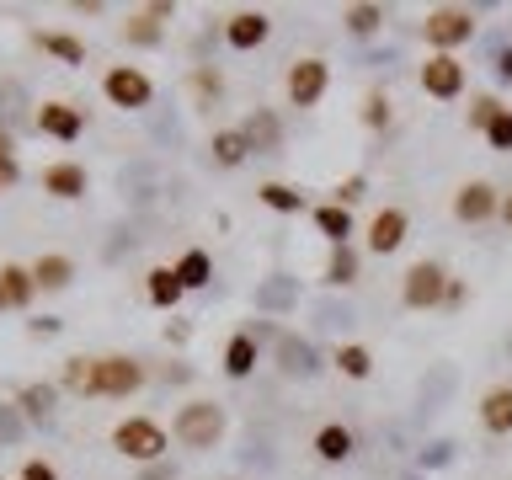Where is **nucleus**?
<instances>
[{"instance_id":"f257e3e1","label":"nucleus","mask_w":512,"mask_h":480,"mask_svg":"<svg viewBox=\"0 0 512 480\" xmlns=\"http://www.w3.org/2000/svg\"><path fill=\"white\" fill-rule=\"evenodd\" d=\"M224 427H230V416H224L219 400H187L171 422V438L182 448H219Z\"/></svg>"},{"instance_id":"f03ea898","label":"nucleus","mask_w":512,"mask_h":480,"mask_svg":"<svg viewBox=\"0 0 512 480\" xmlns=\"http://www.w3.org/2000/svg\"><path fill=\"white\" fill-rule=\"evenodd\" d=\"M112 448H118L123 459L160 464V459H166V448H171V438H166V427H160V422H150V416H123V422L112 427Z\"/></svg>"},{"instance_id":"7ed1b4c3","label":"nucleus","mask_w":512,"mask_h":480,"mask_svg":"<svg viewBox=\"0 0 512 480\" xmlns=\"http://www.w3.org/2000/svg\"><path fill=\"white\" fill-rule=\"evenodd\" d=\"M422 38L432 54H454L475 38V11L470 6H432L427 22H422Z\"/></svg>"},{"instance_id":"20e7f679","label":"nucleus","mask_w":512,"mask_h":480,"mask_svg":"<svg viewBox=\"0 0 512 480\" xmlns=\"http://www.w3.org/2000/svg\"><path fill=\"white\" fill-rule=\"evenodd\" d=\"M448 267L443 262H411L406 267V278H400V304H406V310H438V304L448 299Z\"/></svg>"},{"instance_id":"39448f33","label":"nucleus","mask_w":512,"mask_h":480,"mask_svg":"<svg viewBox=\"0 0 512 480\" xmlns=\"http://www.w3.org/2000/svg\"><path fill=\"white\" fill-rule=\"evenodd\" d=\"M102 96L123 112H144L155 102V80L144 70H134V64H112V70L102 75Z\"/></svg>"},{"instance_id":"423d86ee","label":"nucleus","mask_w":512,"mask_h":480,"mask_svg":"<svg viewBox=\"0 0 512 480\" xmlns=\"http://www.w3.org/2000/svg\"><path fill=\"white\" fill-rule=\"evenodd\" d=\"M283 91H288V102L294 107H320V96L331 91V64L326 59H294L288 64V80H283Z\"/></svg>"},{"instance_id":"0eeeda50","label":"nucleus","mask_w":512,"mask_h":480,"mask_svg":"<svg viewBox=\"0 0 512 480\" xmlns=\"http://www.w3.org/2000/svg\"><path fill=\"white\" fill-rule=\"evenodd\" d=\"M272 363H278L283 379H315L320 374V352H315L310 336H299V331L272 336Z\"/></svg>"},{"instance_id":"6e6552de","label":"nucleus","mask_w":512,"mask_h":480,"mask_svg":"<svg viewBox=\"0 0 512 480\" xmlns=\"http://www.w3.org/2000/svg\"><path fill=\"white\" fill-rule=\"evenodd\" d=\"M144 384V363L139 358H123V352H107L96 358V395H112V400H128Z\"/></svg>"},{"instance_id":"1a4fd4ad","label":"nucleus","mask_w":512,"mask_h":480,"mask_svg":"<svg viewBox=\"0 0 512 480\" xmlns=\"http://www.w3.org/2000/svg\"><path fill=\"white\" fill-rule=\"evenodd\" d=\"M502 214V192H496L486 176H475V182H464L459 192H454V219L459 224H486V219H496Z\"/></svg>"},{"instance_id":"9d476101","label":"nucleus","mask_w":512,"mask_h":480,"mask_svg":"<svg viewBox=\"0 0 512 480\" xmlns=\"http://www.w3.org/2000/svg\"><path fill=\"white\" fill-rule=\"evenodd\" d=\"M422 91L432 96V102H459V96H464V64L454 54H427Z\"/></svg>"},{"instance_id":"9b49d317","label":"nucleus","mask_w":512,"mask_h":480,"mask_svg":"<svg viewBox=\"0 0 512 480\" xmlns=\"http://www.w3.org/2000/svg\"><path fill=\"white\" fill-rule=\"evenodd\" d=\"M406 235H411V214L406 208H379L374 219H368V251L374 256H390V251H400L406 246Z\"/></svg>"},{"instance_id":"f8f14e48","label":"nucleus","mask_w":512,"mask_h":480,"mask_svg":"<svg viewBox=\"0 0 512 480\" xmlns=\"http://www.w3.org/2000/svg\"><path fill=\"white\" fill-rule=\"evenodd\" d=\"M272 38V16L267 11H235L230 22H224V43L235 48V54H251V48H262Z\"/></svg>"},{"instance_id":"ddd939ff","label":"nucleus","mask_w":512,"mask_h":480,"mask_svg":"<svg viewBox=\"0 0 512 480\" xmlns=\"http://www.w3.org/2000/svg\"><path fill=\"white\" fill-rule=\"evenodd\" d=\"M240 134H246L251 155H278V150H283V118H278L272 107H256V112H246Z\"/></svg>"},{"instance_id":"4468645a","label":"nucleus","mask_w":512,"mask_h":480,"mask_svg":"<svg viewBox=\"0 0 512 480\" xmlns=\"http://www.w3.org/2000/svg\"><path fill=\"white\" fill-rule=\"evenodd\" d=\"M38 128L48 139H59V144H75L80 128H86V112L70 107V102H43L38 107Z\"/></svg>"},{"instance_id":"2eb2a0df","label":"nucleus","mask_w":512,"mask_h":480,"mask_svg":"<svg viewBox=\"0 0 512 480\" xmlns=\"http://www.w3.org/2000/svg\"><path fill=\"white\" fill-rule=\"evenodd\" d=\"M310 448H315V459L320 464H347L352 454H358V438H352V427H342V422H326L310 438Z\"/></svg>"},{"instance_id":"dca6fc26","label":"nucleus","mask_w":512,"mask_h":480,"mask_svg":"<svg viewBox=\"0 0 512 480\" xmlns=\"http://www.w3.org/2000/svg\"><path fill=\"white\" fill-rule=\"evenodd\" d=\"M294 304H299V278H288V272H272L267 283H256V310L288 315Z\"/></svg>"},{"instance_id":"f3484780","label":"nucleus","mask_w":512,"mask_h":480,"mask_svg":"<svg viewBox=\"0 0 512 480\" xmlns=\"http://www.w3.org/2000/svg\"><path fill=\"white\" fill-rule=\"evenodd\" d=\"M86 166H75V160H54V166L43 171V192H54V198L64 203H75V198H86Z\"/></svg>"},{"instance_id":"a211bd4d","label":"nucleus","mask_w":512,"mask_h":480,"mask_svg":"<svg viewBox=\"0 0 512 480\" xmlns=\"http://www.w3.org/2000/svg\"><path fill=\"white\" fill-rule=\"evenodd\" d=\"M256 358H262V342L251 336V326L235 331L230 342H224V374H230V379H251L256 374Z\"/></svg>"},{"instance_id":"6ab92c4d","label":"nucleus","mask_w":512,"mask_h":480,"mask_svg":"<svg viewBox=\"0 0 512 480\" xmlns=\"http://www.w3.org/2000/svg\"><path fill=\"white\" fill-rule=\"evenodd\" d=\"M54 400H59V390H54V384H43V379H32V384L16 390V406H22V416H27L32 427L54 422Z\"/></svg>"},{"instance_id":"aec40b11","label":"nucleus","mask_w":512,"mask_h":480,"mask_svg":"<svg viewBox=\"0 0 512 480\" xmlns=\"http://www.w3.org/2000/svg\"><path fill=\"white\" fill-rule=\"evenodd\" d=\"M480 427L496 432V438L512 432V384H496V390L480 395Z\"/></svg>"},{"instance_id":"412c9836","label":"nucleus","mask_w":512,"mask_h":480,"mask_svg":"<svg viewBox=\"0 0 512 480\" xmlns=\"http://www.w3.org/2000/svg\"><path fill=\"white\" fill-rule=\"evenodd\" d=\"M144 294H150L155 310H176L187 288H182V278H176V267H150L144 272Z\"/></svg>"},{"instance_id":"4be33fe9","label":"nucleus","mask_w":512,"mask_h":480,"mask_svg":"<svg viewBox=\"0 0 512 480\" xmlns=\"http://www.w3.org/2000/svg\"><path fill=\"white\" fill-rule=\"evenodd\" d=\"M0 294H6V310H27L32 294H38V278H32V267H16V262L0 267Z\"/></svg>"},{"instance_id":"5701e85b","label":"nucleus","mask_w":512,"mask_h":480,"mask_svg":"<svg viewBox=\"0 0 512 480\" xmlns=\"http://www.w3.org/2000/svg\"><path fill=\"white\" fill-rule=\"evenodd\" d=\"M310 219H315V230L331 240V246H352V208L342 203H320L310 208Z\"/></svg>"},{"instance_id":"b1692460","label":"nucleus","mask_w":512,"mask_h":480,"mask_svg":"<svg viewBox=\"0 0 512 480\" xmlns=\"http://www.w3.org/2000/svg\"><path fill=\"white\" fill-rule=\"evenodd\" d=\"M208 155H214V166L235 171V166H246V160H251V144H246L240 128H219V134L208 139Z\"/></svg>"},{"instance_id":"393cba45","label":"nucleus","mask_w":512,"mask_h":480,"mask_svg":"<svg viewBox=\"0 0 512 480\" xmlns=\"http://www.w3.org/2000/svg\"><path fill=\"white\" fill-rule=\"evenodd\" d=\"M454 368H432V374L422 379V390H416V400H422V406H416V411H422V416H432V411H443V400H448V390H454Z\"/></svg>"},{"instance_id":"a878e982","label":"nucleus","mask_w":512,"mask_h":480,"mask_svg":"<svg viewBox=\"0 0 512 480\" xmlns=\"http://www.w3.org/2000/svg\"><path fill=\"white\" fill-rule=\"evenodd\" d=\"M176 278H182V288H208V283H214V262H208V251L192 246V251L176 256Z\"/></svg>"},{"instance_id":"bb28decb","label":"nucleus","mask_w":512,"mask_h":480,"mask_svg":"<svg viewBox=\"0 0 512 480\" xmlns=\"http://www.w3.org/2000/svg\"><path fill=\"white\" fill-rule=\"evenodd\" d=\"M320 278H326V288H352V283H358V251H352V246H331Z\"/></svg>"},{"instance_id":"cd10ccee","label":"nucleus","mask_w":512,"mask_h":480,"mask_svg":"<svg viewBox=\"0 0 512 480\" xmlns=\"http://www.w3.org/2000/svg\"><path fill=\"white\" fill-rule=\"evenodd\" d=\"M32 278H38V288H48V294H59V288H70V278H75V262L70 256H38V262H32Z\"/></svg>"},{"instance_id":"c85d7f7f","label":"nucleus","mask_w":512,"mask_h":480,"mask_svg":"<svg viewBox=\"0 0 512 480\" xmlns=\"http://www.w3.org/2000/svg\"><path fill=\"white\" fill-rule=\"evenodd\" d=\"M342 22L352 38H374V32L384 27V6H368V0H358V6H342Z\"/></svg>"},{"instance_id":"c756f323","label":"nucleus","mask_w":512,"mask_h":480,"mask_svg":"<svg viewBox=\"0 0 512 480\" xmlns=\"http://www.w3.org/2000/svg\"><path fill=\"white\" fill-rule=\"evenodd\" d=\"M256 198H262L272 214H299V208H304V192L288 187V182H262V187H256Z\"/></svg>"},{"instance_id":"7c9ffc66","label":"nucleus","mask_w":512,"mask_h":480,"mask_svg":"<svg viewBox=\"0 0 512 480\" xmlns=\"http://www.w3.org/2000/svg\"><path fill=\"white\" fill-rule=\"evenodd\" d=\"M38 48L54 54V59H64V64H86V43L70 38V32H38Z\"/></svg>"},{"instance_id":"2f4dec72","label":"nucleus","mask_w":512,"mask_h":480,"mask_svg":"<svg viewBox=\"0 0 512 480\" xmlns=\"http://www.w3.org/2000/svg\"><path fill=\"white\" fill-rule=\"evenodd\" d=\"M336 368H342V379H368L374 374V352L363 342H347V347H336Z\"/></svg>"},{"instance_id":"473e14b6","label":"nucleus","mask_w":512,"mask_h":480,"mask_svg":"<svg viewBox=\"0 0 512 480\" xmlns=\"http://www.w3.org/2000/svg\"><path fill=\"white\" fill-rule=\"evenodd\" d=\"M64 390L96 395V358H64Z\"/></svg>"},{"instance_id":"72a5a7b5","label":"nucleus","mask_w":512,"mask_h":480,"mask_svg":"<svg viewBox=\"0 0 512 480\" xmlns=\"http://www.w3.org/2000/svg\"><path fill=\"white\" fill-rule=\"evenodd\" d=\"M27 416H22V406H16V400H0V448H16L27 438Z\"/></svg>"},{"instance_id":"f704fd0d","label":"nucleus","mask_w":512,"mask_h":480,"mask_svg":"<svg viewBox=\"0 0 512 480\" xmlns=\"http://www.w3.org/2000/svg\"><path fill=\"white\" fill-rule=\"evenodd\" d=\"M123 43H134V48H155V43H160V22H155L150 11H134V16L123 22Z\"/></svg>"},{"instance_id":"c9c22d12","label":"nucleus","mask_w":512,"mask_h":480,"mask_svg":"<svg viewBox=\"0 0 512 480\" xmlns=\"http://www.w3.org/2000/svg\"><path fill=\"white\" fill-rule=\"evenodd\" d=\"M395 123V102L384 91H368L363 96V128H374V134H384V128Z\"/></svg>"},{"instance_id":"e433bc0d","label":"nucleus","mask_w":512,"mask_h":480,"mask_svg":"<svg viewBox=\"0 0 512 480\" xmlns=\"http://www.w3.org/2000/svg\"><path fill=\"white\" fill-rule=\"evenodd\" d=\"M118 187H123V198L150 203V198H155V171H150V166H128V171L118 176Z\"/></svg>"},{"instance_id":"4c0bfd02","label":"nucleus","mask_w":512,"mask_h":480,"mask_svg":"<svg viewBox=\"0 0 512 480\" xmlns=\"http://www.w3.org/2000/svg\"><path fill=\"white\" fill-rule=\"evenodd\" d=\"M192 91H198L203 107H214L219 96H224V75L214 70V64H198V70H192Z\"/></svg>"},{"instance_id":"58836bf2","label":"nucleus","mask_w":512,"mask_h":480,"mask_svg":"<svg viewBox=\"0 0 512 480\" xmlns=\"http://www.w3.org/2000/svg\"><path fill=\"white\" fill-rule=\"evenodd\" d=\"M315 320H320V326H331V331H342V326H352V304L342 299V304H336V299H320L315 304Z\"/></svg>"},{"instance_id":"ea45409f","label":"nucleus","mask_w":512,"mask_h":480,"mask_svg":"<svg viewBox=\"0 0 512 480\" xmlns=\"http://www.w3.org/2000/svg\"><path fill=\"white\" fill-rule=\"evenodd\" d=\"M496 112H502V102H496V96H470V134H486Z\"/></svg>"},{"instance_id":"a19ab883","label":"nucleus","mask_w":512,"mask_h":480,"mask_svg":"<svg viewBox=\"0 0 512 480\" xmlns=\"http://www.w3.org/2000/svg\"><path fill=\"white\" fill-rule=\"evenodd\" d=\"M486 144H491V150H512V107H502V112H496V118H491V128H486Z\"/></svg>"},{"instance_id":"79ce46f5","label":"nucleus","mask_w":512,"mask_h":480,"mask_svg":"<svg viewBox=\"0 0 512 480\" xmlns=\"http://www.w3.org/2000/svg\"><path fill=\"white\" fill-rule=\"evenodd\" d=\"M363 192H368V176L358 171V176H347V182H342V187H336V198H331V203H342V208H352V203H358V198H363Z\"/></svg>"},{"instance_id":"37998d69","label":"nucleus","mask_w":512,"mask_h":480,"mask_svg":"<svg viewBox=\"0 0 512 480\" xmlns=\"http://www.w3.org/2000/svg\"><path fill=\"white\" fill-rule=\"evenodd\" d=\"M491 75H496V80H507V86H512V43H502V48H496V59H491Z\"/></svg>"},{"instance_id":"c03bdc74","label":"nucleus","mask_w":512,"mask_h":480,"mask_svg":"<svg viewBox=\"0 0 512 480\" xmlns=\"http://www.w3.org/2000/svg\"><path fill=\"white\" fill-rule=\"evenodd\" d=\"M22 480H59V470H54L48 459H27V464H22Z\"/></svg>"},{"instance_id":"a18cd8bd","label":"nucleus","mask_w":512,"mask_h":480,"mask_svg":"<svg viewBox=\"0 0 512 480\" xmlns=\"http://www.w3.org/2000/svg\"><path fill=\"white\" fill-rule=\"evenodd\" d=\"M448 459H454V443H432L422 454V470H438V464H448Z\"/></svg>"},{"instance_id":"49530a36","label":"nucleus","mask_w":512,"mask_h":480,"mask_svg":"<svg viewBox=\"0 0 512 480\" xmlns=\"http://www.w3.org/2000/svg\"><path fill=\"white\" fill-rule=\"evenodd\" d=\"M16 176H22V171H16V155H0V192H11Z\"/></svg>"},{"instance_id":"de8ad7c7","label":"nucleus","mask_w":512,"mask_h":480,"mask_svg":"<svg viewBox=\"0 0 512 480\" xmlns=\"http://www.w3.org/2000/svg\"><path fill=\"white\" fill-rule=\"evenodd\" d=\"M139 480H176V464L171 459H160V464H144V475Z\"/></svg>"},{"instance_id":"09e8293b","label":"nucleus","mask_w":512,"mask_h":480,"mask_svg":"<svg viewBox=\"0 0 512 480\" xmlns=\"http://www.w3.org/2000/svg\"><path fill=\"white\" fill-rule=\"evenodd\" d=\"M27 331H32V336H54V331H59V320H54V315H43V320H32Z\"/></svg>"},{"instance_id":"8fccbe9b","label":"nucleus","mask_w":512,"mask_h":480,"mask_svg":"<svg viewBox=\"0 0 512 480\" xmlns=\"http://www.w3.org/2000/svg\"><path fill=\"white\" fill-rule=\"evenodd\" d=\"M496 219H502L507 230H512V192H507V198H502V214H496Z\"/></svg>"},{"instance_id":"3c124183","label":"nucleus","mask_w":512,"mask_h":480,"mask_svg":"<svg viewBox=\"0 0 512 480\" xmlns=\"http://www.w3.org/2000/svg\"><path fill=\"white\" fill-rule=\"evenodd\" d=\"M11 144H16V139H11V128H0V155H11Z\"/></svg>"},{"instance_id":"603ef678","label":"nucleus","mask_w":512,"mask_h":480,"mask_svg":"<svg viewBox=\"0 0 512 480\" xmlns=\"http://www.w3.org/2000/svg\"><path fill=\"white\" fill-rule=\"evenodd\" d=\"M400 480H427V475H422V470H406V475H400Z\"/></svg>"},{"instance_id":"864d4df0","label":"nucleus","mask_w":512,"mask_h":480,"mask_svg":"<svg viewBox=\"0 0 512 480\" xmlns=\"http://www.w3.org/2000/svg\"><path fill=\"white\" fill-rule=\"evenodd\" d=\"M0 310H6V294H0Z\"/></svg>"},{"instance_id":"5fc2aeb1","label":"nucleus","mask_w":512,"mask_h":480,"mask_svg":"<svg viewBox=\"0 0 512 480\" xmlns=\"http://www.w3.org/2000/svg\"><path fill=\"white\" fill-rule=\"evenodd\" d=\"M507 352H512V336H507Z\"/></svg>"}]
</instances>
